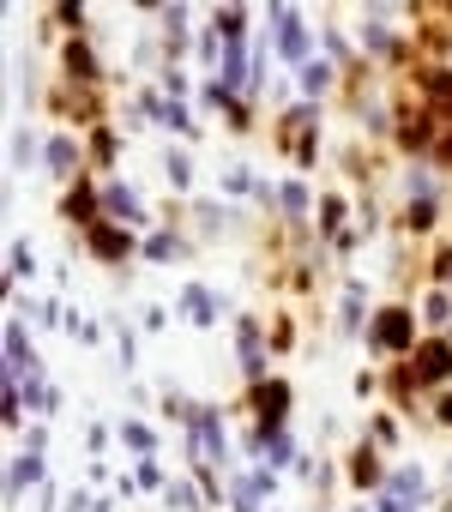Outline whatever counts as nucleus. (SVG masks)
I'll use <instances>...</instances> for the list:
<instances>
[{
	"instance_id": "f257e3e1",
	"label": "nucleus",
	"mask_w": 452,
	"mask_h": 512,
	"mask_svg": "<svg viewBox=\"0 0 452 512\" xmlns=\"http://www.w3.org/2000/svg\"><path fill=\"white\" fill-rule=\"evenodd\" d=\"M272 37H278L284 67H314V55H308V25H302L296 7H272Z\"/></svg>"
},
{
	"instance_id": "f03ea898",
	"label": "nucleus",
	"mask_w": 452,
	"mask_h": 512,
	"mask_svg": "<svg viewBox=\"0 0 452 512\" xmlns=\"http://www.w3.org/2000/svg\"><path fill=\"white\" fill-rule=\"evenodd\" d=\"M368 338H374L380 356H404V350H410V314H404V308H386Z\"/></svg>"
},
{
	"instance_id": "7ed1b4c3",
	"label": "nucleus",
	"mask_w": 452,
	"mask_h": 512,
	"mask_svg": "<svg viewBox=\"0 0 452 512\" xmlns=\"http://www.w3.org/2000/svg\"><path fill=\"white\" fill-rule=\"evenodd\" d=\"M7 374H13V380H31V374H37V356H31V332H25V320H7Z\"/></svg>"
},
{
	"instance_id": "20e7f679",
	"label": "nucleus",
	"mask_w": 452,
	"mask_h": 512,
	"mask_svg": "<svg viewBox=\"0 0 452 512\" xmlns=\"http://www.w3.org/2000/svg\"><path fill=\"white\" fill-rule=\"evenodd\" d=\"M416 380H422V386L452 380V344H440V338H434V344H422V350H416Z\"/></svg>"
},
{
	"instance_id": "39448f33",
	"label": "nucleus",
	"mask_w": 452,
	"mask_h": 512,
	"mask_svg": "<svg viewBox=\"0 0 452 512\" xmlns=\"http://www.w3.org/2000/svg\"><path fill=\"white\" fill-rule=\"evenodd\" d=\"M73 163H79V145H73V139H49V145H43V169H49L55 181L73 175Z\"/></svg>"
},
{
	"instance_id": "423d86ee",
	"label": "nucleus",
	"mask_w": 452,
	"mask_h": 512,
	"mask_svg": "<svg viewBox=\"0 0 452 512\" xmlns=\"http://www.w3.org/2000/svg\"><path fill=\"white\" fill-rule=\"evenodd\" d=\"M386 494H398V500H410V506H416V500H428V494H422V470H416V464L392 470V476H386Z\"/></svg>"
},
{
	"instance_id": "0eeeda50",
	"label": "nucleus",
	"mask_w": 452,
	"mask_h": 512,
	"mask_svg": "<svg viewBox=\"0 0 452 512\" xmlns=\"http://www.w3.org/2000/svg\"><path fill=\"white\" fill-rule=\"evenodd\" d=\"M91 247H103V260H127V235L121 229H109V223H91Z\"/></svg>"
},
{
	"instance_id": "6e6552de",
	"label": "nucleus",
	"mask_w": 452,
	"mask_h": 512,
	"mask_svg": "<svg viewBox=\"0 0 452 512\" xmlns=\"http://www.w3.org/2000/svg\"><path fill=\"white\" fill-rule=\"evenodd\" d=\"M43 476V464H37V452H25V458H13V470H7V494H19V488H31Z\"/></svg>"
},
{
	"instance_id": "1a4fd4ad",
	"label": "nucleus",
	"mask_w": 452,
	"mask_h": 512,
	"mask_svg": "<svg viewBox=\"0 0 452 512\" xmlns=\"http://www.w3.org/2000/svg\"><path fill=\"white\" fill-rule=\"evenodd\" d=\"M103 205H109L115 217H127V223H139V205H133V193H127L121 181H109V187H103Z\"/></svg>"
},
{
	"instance_id": "9d476101",
	"label": "nucleus",
	"mask_w": 452,
	"mask_h": 512,
	"mask_svg": "<svg viewBox=\"0 0 452 512\" xmlns=\"http://www.w3.org/2000/svg\"><path fill=\"white\" fill-rule=\"evenodd\" d=\"M284 404H290V386H260V416H266V434H272V422L284 416Z\"/></svg>"
},
{
	"instance_id": "9b49d317",
	"label": "nucleus",
	"mask_w": 452,
	"mask_h": 512,
	"mask_svg": "<svg viewBox=\"0 0 452 512\" xmlns=\"http://www.w3.org/2000/svg\"><path fill=\"white\" fill-rule=\"evenodd\" d=\"M181 314H187L193 326H211V314H217V308H211V296H205V290H187V296H181Z\"/></svg>"
},
{
	"instance_id": "f8f14e48",
	"label": "nucleus",
	"mask_w": 452,
	"mask_h": 512,
	"mask_svg": "<svg viewBox=\"0 0 452 512\" xmlns=\"http://www.w3.org/2000/svg\"><path fill=\"white\" fill-rule=\"evenodd\" d=\"M260 356H266V350H260V338H254V326L242 320V368H248V374H260Z\"/></svg>"
},
{
	"instance_id": "ddd939ff",
	"label": "nucleus",
	"mask_w": 452,
	"mask_h": 512,
	"mask_svg": "<svg viewBox=\"0 0 452 512\" xmlns=\"http://www.w3.org/2000/svg\"><path fill=\"white\" fill-rule=\"evenodd\" d=\"M422 320H428V326H446V320H452V296H440V290H434V296H428V308H422Z\"/></svg>"
},
{
	"instance_id": "4468645a",
	"label": "nucleus",
	"mask_w": 452,
	"mask_h": 512,
	"mask_svg": "<svg viewBox=\"0 0 452 512\" xmlns=\"http://www.w3.org/2000/svg\"><path fill=\"white\" fill-rule=\"evenodd\" d=\"M25 404H31V410H55V386H43V380H25Z\"/></svg>"
},
{
	"instance_id": "2eb2a0df",
	"label": "nucleus",
	"mask_w": 452,
	"mask_h": 512,
	"mask_svg": "<svg viewBox=\"0 0 452 512\" xmlns=\"http://www.w3.org/2000/svg\"><path fill=\"white\" fill-rule=\"evenodd\" d=\"M145 253H151V260H181V241H175V235H151Z\"/></svg>"
},
{
	"instance_id": "dca6fc26",
	"label": "nucleus",
	"mask_w": 452,
	"mask_h": 512,
	"mask_svg": "<svg viewBox=\"0 0 452 512\" xmlns=\"http://www.w3.org/2000/svg\"><path fill=\"white\" fill-rule=\"evenodd\" d=\"M284 211H290V217L308 211V187H302V181H284Z\"/></svg>"
},
{
	"instance_id": "f3484780",
	"label": "nucleus",
	"mask_w": 452,
	"mask_h": 512,
	"mask_svg": "<svg viewBox=\"0 0 452 512\" xmlns=\"http://www.w3.org/2000/svg\"><path fill=\"white\" fill-rule=\"evenodd\" d=\"M127 446H133L139 458H151V446H157V434H151V428H139V422H127Z\"/></svg>"
},
{
	"instance_id": "a211bd4d",
	"label": "nucleus",
	"mask_w": 452,
	"mask_h": 512,
	"mask_svg": "<svg viewBox=\"0 0 452 512\" xmlns=\"http://www.w3.org/2000/svg\"><path fill=\"white\" fill-rule=\"evenodd\" d=\"M67 61H73V73H79V79H91V73H97V67H91V49H85V43H73V49H67Z\"/></svg>"
},
{
	"instance_id": "6ab92c4d",
	"label": "nucleus",
	"mask_w": 452,
	"mask_h": 512,
	"mask_svg": "<svg viewBox=\"0 0 452 512\" xmlns=\"http://www.w3.org/2000/svg\"><path fill=\"white\" fill-rule=\"evenodd\" d=\"M302 85H308V91H326V85H332V67H320V61L302 67Z\"/></svg>"
},
{
	"instance_id": "aec40b11",
	"label": "nucleus",
	"mask_w": 452,
	"mask_h": 512,
	"mask_svg": "<svg viewBox=\"0 0 452 512\" xmlns=\"http://www.w3.org/2000/svg\"><path fill=\"white\" fill-rule=\"evenodd\" d=\"M374 512H416V506H410V500H398V494H380V500H374Z\"/></svg>"
},
{
	"instance_id": "412c9836",
	"label": "nucleus",
	"mask_w": 452,
	"mask_h": 512,
	"mask_svg": "<svg viewBox=\"0 0 452 512\" xmlns=\"http://www.w3.org/2000/svg\"><path fill=\"white\" fill-rule=\"evenodd\" d=\"M25 272H31V247L19 241V247H13V278H25Z\"/></svg>"
},
{
	"instance_id": "4be33fe9",
	"label": "nucleus",
	"mask_w": 452,
	"mask_h": 512,
	"mask_svg": "<svg viewBox=\"0 0 452 512\" xmlns=\"http://www.w3.org/2000/svg\"><path fill=\"white\" fill-rule=\"evenodd\" d=\"M67 211H73V217H91V193H85V187H79V193H73V199H67Z\"/></svg>"
},
{
	"instance_id": "5701e85b",
	"label": "nucleus",
	"mask_w": 452,
	"mask_h": 512,
	"mask_svg": "<svg viewBox=\"0 0 452 512\" xmlns=\"http://www.w3.org/2000/svg\"><path fill=\"white\" fill-rule=\"evenodd\" d=\"M25 314H31V320H49V326H55V302H25Z\"/></svg>"
},
{
	"instance_id": "b1692460",
	"label": "nucleus",
	"mask_w": 452,
	"mask_h": 512,
	"mask_svg": "<svg viewBox=\"0 0 452 512\" xmlns=\"http://www.w3.org/2000/svg\"><path fill=\"white\" fill-rule=\"evenodd\" d=\"M434 416H440V422L452 428V392H440V398H434Z\"/></svg>"
},
{
	"instance_id": "393cba45",
	"label": "nucleus",
	"mask_w": 452,
	"mask_h": 512,
	"mask_svg": "<svg viewBox=\"0 0 452 512\" xmlns=\"http://www.w3.org/2000/svg\"><path fill=\"white\" fill-rule=\"evenodd\" d=\"M440 278H446V284H452V253H446V260H440Z\"/></svg>"
}]
</instances>
